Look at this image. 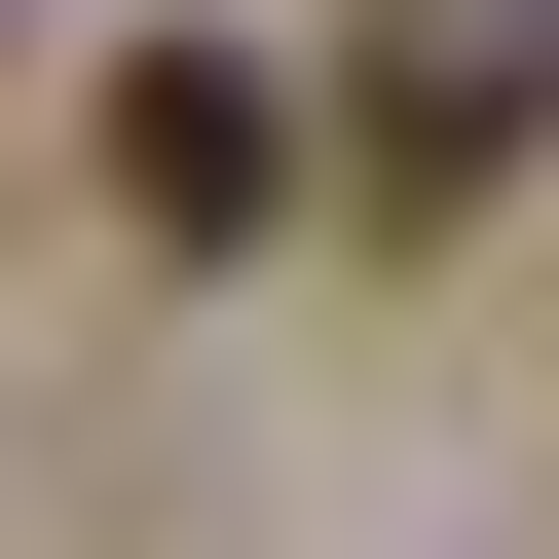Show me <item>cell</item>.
<instances>
[{"label": "cell", "mask_w": 559, "mask_h": 559, "mask_svg": "<svg viewBox=\"0 0 559 559\" xmlns=\"http://www.w3.org/2000/svg\"><path fill=\"white\" fill-rule=\"evenodd\" d=\"M559 150V0H373L336 38V224H485Z\"/></svg>", "instance_id": "cell-1"}, {"label": "cell", "mask_w": 559, "mask_h": 559, "mask_svg": "<svg viewBox=\"0 0 559 559\" xmlns=\"http://www.w3.org/2000/svg\"><path fill=\"white\" fill-rule=\"evenodd\" d=\"M299 187H336V112H261L224 38H150V75H112V224H150V261H261Z\"/></svg>", "instance_id": "cell-2"}]
</instances>
